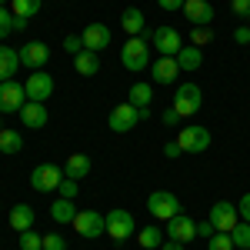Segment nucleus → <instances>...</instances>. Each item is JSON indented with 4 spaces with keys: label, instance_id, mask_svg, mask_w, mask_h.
<instances>
[{
    "label": "nucleus",
    "instance_id": "79ce46f5",
    "mask_svg": "<svg viewBox=\"0 0 250 250\" xmlns=\"http://www.w3.org/2000/svg\"><path fill=\"white\" fill-rule=\"evenodd\" d=\"M164 154H167V157L173 160V157H180L184 150H180V144H177V140H167V144H164Z\"/></svg>",
    "mask_w": 250,
    "mask_h": 250
},
{
    "label": "nucleus",
    "instance_id": "b1692460",
    "mask_svg": "<svg viewBox=\"0 0 250 250\" xmlns=\"http://www.w3.org/2000/svg\"><path fill=\"white\" fill-rule=\"evenodd\" d=\"M74 67H77L80 77H94V74H100V60H97L94 50H80L77 57H74Z\"/></svg>",
    "mask_w": 250,
    "mask_h": 250
},
{
    "label": "nucleus",
    "instance_id": "aec40b11",
    "mask_svg": "<svg viewBox=\"0 0 250 250\" xmlns=\"http://www.w3.org/2000/svg\"><path fill=\"white\" fill-rule=\"evenodd\" d=\"M90 173V157L87 154H70L63 160V177H70V180H83Z\"/></svg>",
    "mask_w": 250,
    "mask_h": 250
},
{
    "label": "nucleus",
    "instance_id": "c03bdc74",
    "mask_svg": "<svg viewBox=\"0 0 250 250\" xmlns=\"http://www.w3.org/2000/svg\"><path fill=\"white\" fill-rule=\"evenodd\" d=\"M233 40H237V43H250V27H237V30H233Z\"/></svg>",
    "mask_w": 250,
    "mask_h": 250
},
{
    "label": "nucleus",
    "instance_id": "58836bf2",
    "mask_svg": "<svg viewBox=\"0 0 250 250\" xmlns=\"http://www.w3.org/2000/svg\"><path fill=\"white\" fill-rule=\"evenodd\" d=\"M237 213H240V220H247L250 224V193L240 197V204H237Z\"/></svg>",
    "mask_w": 250,
    "mask_h": 250
},
{
    "label": "nucleus",
    "instance_id": "423d86ee",
    "mask_svg": "<svg viewBox=\"0 0 250 250\" xmlns=\"http://www.w3.org/2000/svg\"><path fill=\"white\" fill-rule=\"evenodd\" d=\"M60 180H63V170H60L57 164H37L34 173H30V187L37 193H50L60 187Z\"/></svg>",
    "mask_w": 250,
    "mask_h": 250
},
{
    "label": "nucleus",
    "instance_id": "f257e3e1",
    "mask_svg": "<svg viewBox=\"0 0 250 250\" xmlns=\"http://www.w3.org/2000/svg\"><path fill=\"white\" fill-rule=\"evenodd\" d=\"M150 117V107H134V104H117L110 117H107V124H110V130L114 134H130L134 127H140V120H147Z\"/></svg>",
    "mask_w": 250,
    "mask_h": 250
},
{
    "label": "nucleus",
    "instance_id": "1a4fd4ad",
    "mask_svg": "<svg viewBox=\"0 0 250 250\" xmlns=\"http://www.w3.org/2000/svg\"><path fill=\"white\" fill-rule=\"evenodd\" d=\"M27 104V90L17 80H3L0 83V114H20Z\"/></svg>",
    "mask_w": 250,
    "mask_h": 250
},
{
    "label": "nucleus",
    "instance_id": "bb28decb",
    "mask_svg": "<svg viewBox=\"0 0 250 250\" xmlns=\"http://www.w3.org/2000/svg\"><path fill=\"white\" fill-rule=\"evenodd\" d=\"M150 100H154V87L150 83H134L130 94H127V104H134V107H150Z\"/></svg>",
    "mask_w": 250,
    "mask_h": 250
},
{
    "label": "nucleus",
    "instance_id": "f8f14e48",
    "mask_svg": "<svg viewBox=\"0 0 250 250\" xmlns=\"http://www.w3.org/2000/svg\"><path fill=\"white\" fill-rule=\"evenodd\" d=\"M17 54H20V63H23V67H30V70H43V63L50 60V47H47L43 40H30V43L20 47Z\"/></svg>",
    "mask_w": 250,
    "mask_h": 250
},
{
    "label": "nucleus",
    "instance_id": "cd10ccee",
    "mask_svg": "<svg viewBox=\"0 0 250 250\" xmlns=\"http://www.w3.org/2000/svg\"><path fill=\"white\" fill-rule=\"evenodd\" d=\"M40 3H43V0H10V14H14V17L30 20V17H37V14H40Z\"/></svg>",
    "mask_w": 250,
    "mask_h": 250
},
{
    "label": "nucleus",
    "instance_id": "72a5a7b5",
    "mask_svg": "<svg viewBox=\"0 0 250 250\" xmlns=\"http://www.w3.org/2000/svg\"><path fill=\"white\" fill-rule=\"evenodd\" d=\"M60 197H67V200H74V197H77L80 193V180H70V177H63V180H60Z\"/></svg>",
    "mask_w": 250,
    "mask_h": 250
},
{
    "label": "nucleus",
    "instance_id": "7ed1b4c3",
    "mask_svg": "<svg viewBox=\"0 0 250 250\" xmlns=\"http://www.w3.org/2000/svg\"><path fill=\"white\" fill-rule=\"evenodd\" d=\"M107 217V237H114L117 244H124V240H130L137 233V220L130 210H124V207H114L110 213H104Z\"/></svg>",
    "mask_w": 250,
    "mask_h": 250
},
{
    "label": "nucleus",
    "instance_id": "39448f33",
    "mask_svg": "<svg viewBox=\"0 0 250 250\" xmlns=\"http://www.w3.org/2000/svg\"><path fill=\"white\" fill-rule=\"evenodd\" d=\"M74 230L80 237H87V240H97V237H104L107 233V217L97 210H77L74 217Z\"/></svg>",
    "mask_w": 250,
    "mask_h": 250
},
{
    "label": "nucleus",
    "instance_id": "412c9836",
    "mask_svg": "<svg viewBox=\"0 0 250 250\" xmlns=\"http://www.w3.org/2000/svg\"><path fill=\"white\" fill-rule=\"evenodd\" d=\"M120 27H124L130 37H140V34L147 30V17H144V10L127 7V10H124V17H120Z\"/></svg>",
    "mask_w": 250,
    "mask_h": 250
},
{
    "label": "nucleus",
    "instance_id": "c85d7f7f",
    "mask_svg": "<svg viewBox=\"0 0 250 250\" xmlns=\"http://www.w3.org/2000/svg\"><path fill=\"white\" fill-rule=\"evenodd\" d=\"M20 147H23V137L10 127H3L0 130V154H20Z\"/></svg>",
    "mask_w": 250,
    "mask_h": 250
},
{
    "label": "nucleus",
    "instance_id": "6e6552de",
    "mask_svg": "<svg viewBox=\"0 0 250 250\" xmlns=\"http://www.w3.org/2000/svg\"><path fill=\"white\" fill-rule=\"evenodd\" d=\"M213 224V230L220 233H230L237 224H240V213H237V204H230V200H217L210 207V217H207Z\"/></svg>",
    "mask_w": 250,
    "mask_h": 250
},
{
    "label": "nucleus",
    "instance_id": "9b49d317",
    "mask_svg": "<svg viewBox=\"0 0 250 250\" xmlns=\"http://www.w3.org/2000/svg\"><path fill=\"white\" fill-rule=\"evenodd\" d=\"M150 47H154L160 57H177V54H180V47H184V40H180V34H177L173 27H154Z\"/></svg>",
    "mask_w": 250,
    "mask_h": 250
},
{
    "label": "nucleus",
    "instance_id": "7c9ffc66",
    "mask_svg": "<svg viewBox=\"0 0 250 250\" xmlns=\"http://www.w3.org/2000/svg\"><path fill=\"white\" fill-rule=\"evenodd\" d=\"M20 250H43V237H40L34 227L20 233Z\"/></svg>",
    "mask_w": 250,
    "mask_h": 250
},
{
    "label": "nucleus",
    "instance_id": "a211bd4d",
    "mask_svg": "<svg viewBox=\"0 0 250 250\" xmlns=\"http://www.w3.org/2000/svg\"><path fill=\"white\" fill-rule=\"evenodd\" d=\"M34 224H37V210H34L30 204H14V207H10V227L17 233L30 230Z\"/></svg>",
    "mask_w": 250,
    "mask_h": 250
},
{
    "label": "nucleus",
    "instance_id": "20e7f679",
    "mask_svg": "<svg viewBox=\"0 0 250 250\" xmlns=\"http://www.w3.org/2000/svg\"><path fill=\"white\" fill-rule=\"evenodd\" d=\"M200 104H204V94H200V87L197 83H180L177 87V94H173V110L180 117H193L200 110Z\"/></svg>",
    "mask_w": 250,
    "mask_h": 250
},
{
    "label": "nucleus",
    "instance_id": "f3484780",
    "mask_svg": "<svg viewBox=\"0 0 250 250\" xmlns=\"http://www.w3.org/2000/svg\"><path fill=\"white\" fill-rule=\"evenodd\" d=\"M150 77H154V83L170 87L173 80L180 77V63H177V57H160L154 67H150Z\"/></svg>",
    "mask_w": 250,
    "mask_h": 250
},
{
    "label": "nucleus",
    "instance_id": "4468645a",
    "mask_svg": "<svg viewBox=\"0 0 250 250\" xmlns=\"http://www.w3.org/2000/svg\"><path fill=\"white\" fill-rule=\"evenodd\" d=\"M23 90H27V100H47V97L54 94V77L50 74H43V70H34L30 77H27V83H23Z\"/></svg>",
    "mask_w": 250,
    "mask_h": 250
},
{
    "label": "nucleus",
    "instance_id": "e433bc0d",
    "mask_svg": "<svg viewBox=\"0 0 250 250\" xmlns=\"http://www.w3.org/2000/svg\"><path fill=\"white\" fill-rule=\"evenodd\" d=\"M43 250H67L63 233H47V237H43Z\"/></svg>",
    "mask_w": 250,
    "mask_h": 250
},
{
    "label": "nucleus",
    "instance_id": "a18cd8bd",
    "mask_svg": "<svg viewBox=\"0 0 250 250\" xmlns=\"http://www.w3.org/2000/svg\"><path fill=\"white\" fill-rule=\"evenodd\" d=\"M160 250H184V244H180V240H164Z\"/></svg>",
    "mask_w": 250,
    "mask_h": 250
},
{
    "label": "nucleus",
    "instance_id": "2eb2a0df",
    "mask_svg": "<svg viewBox=\"0 0 250 250\" xmlns=\"http://www.w3.org/2000/svg\"><path fill=\"white\" fill-rule=\"evenodd\" d=\"M167 240H180V244H187V240H193L197 237V224H193L187 213H177V217H170L167 220Z\"/></svg>",
    "mask_w": 250,
    "mask_h": 250
},
{
    "label": "nucleus",
    "instance_id": "9d476101",
    "mask_svg": "<svg viewBox=\"0 0 250 250\" xmlns=\"http://www.w3.org/2000/svg\"><path fill=\"white\" fill-rule=\"evenodd\" d=\"M177 144H180L184 154H204L210 147V130L207 127H180Z\"/></svg>",
    "mask_w": 250,
    "mask_h": 250
},
{
    "label": "nucleus",
    "instance_id": "4be33fe9",
    "mask_svg": "<svg viewBox=\"0 0 250 250\" xmlns=\"http://www.w3.org/2000/svg\"><path fill=\"white\" fill-rule=\"evenodd\" d=\"M17 67H20V54L14 47H3V43H0V83H3V80H14Z\"/></svg>",
    "mask_w": 250,
    "mask_h": 250
},
{
    "label": "nucleus",
    "instance_id": "a19ab883",
    "mask_svg": "<svg viewBox=\"0 0 250 250\" xmlns=\"http://www.w3.org/2000/svg\"><path fill=\"white\" fill-rule=\"evenodd\" d=\"M180 120H184V117L177 114V110H173V107H167V110H164V124H167V127H177V124H180Z\"/></svg>",
    "mask_w": 250,
    "mask_h": 250
},
{
    "label": "nucleus",
    "instance_id": "ddd939ff",
    "mask_svg": "<svg viewBox=\"0 0 250 250\" xmlns=\"http://www.w3.org/2000/svg\"><path fill=\"white\" fill-rule=\"evenodd\" d=\"M110 27L107 23H87L83 27V34H80V40H83V47L87 50H94V54H100V50H107L110 47Z\"/></svg>",
    "mask_w": 250,
    "mask_h": 250
},
{
    "label": "nucleus",
    "instance_id": "a878e982",
    "mask_svg": "<svg viewBox=\"0 0 250 250\" xmlns=\"http://www.w3.org/2000/svg\"><path fill=\"white\" fill-rule=\"evenodd\" d=\"M50 217L57 220V224H74V217H77V207H74V200H67V197H60L50 204Z\"/></svg>",
    "mask_w": 250,
    "mask_h": 250
},
{
    "label": "nucleus",
    "instance_id": "ea45409f",
    "mask_svg": "<svg viewBox=\"0 0 250 250\" xmlns=\"http://www.w3.org/2000/svg\"><path fill=\"white\" fill-rule=\"evenodd\" d=\"M184 3H187V0H157V7H160V10H184Z\"/></svg>",
    "mask_w": 250,
    "mask_h": 250
},
{
    "label": "nucleus",
    "instance_id": "393cba45",
    "mask_svg": "<svg viewBox=\"0 0 250 250\" xmlns=\"http://www.w3.org/2000/svg\"><path fill=\"white\" fill-rule=\"evenodd\" d=\"M164 240H167V233L160 230V227H154V224H150V227H144V230H137V244H140L144 250H160Z\"/></svg>",
    "mask_w": 250,
    "mask_h": 250
},
{
    "label": "nucleus",
    "instance_id": "de8ad7c7",
    "mask_svg": "<svg viewBox=\"0 0 250 250\" xmlns=\"http://www.w3.org/2000/svg\"><path fill=\"white\" fill-rule=\"evenodd\" d=\"M0 130H3V120H0Z\"/></svg>",
    "mask_w": 250,
    "mask_h": 250
},
{
    "label": "nucleus",
    "instance_id": "c756f323",
    "mask_svg": "<svg viewBox=\"0 0 250 250\" xmlns=\"http://www.w3.org/2000/svg\"><path fill=\"white\" fill-rule=\"evenodd\" d=\"M230 237H233V247L250 250V224H247V220H240V224L230 230Z\"/></svg>",
    "mask_w": 250,
    "mask_h": 250
},
{
    "label": "nucleus",
    "instance_id": "f03ea898",
    "mask_svg": "<svg viewBox=\"0 0 250 250\" xmlns=\"http://www.w3.org/2000/svg\"><path fill=\"white\" fill-rule=\"evenodd\" d=\"M120 63L127 70H134V74H144L150 67V43L144 37H130L124 43V50H120Z\"/></svg>",
    "mask_w": 250,
    "mask_h": 250
},
{
    "label": "nucleus",
    "instance_id": "5701e85b",
    "mask_svg": "<svg viewBox=\"0 0 250 250\" xmlns=\"http://www.w3.org/2000/svg\"><path fill=\"white\" fill-rule=\"evenodd\" d=\"M177 63H180V74H197V67L204 63V50L200 47H180Z\"/></svg>",
    "mask_w": 250,
    "mask_h": 250
},
{
    "label": "nucleus",
    "instance_id": "c9c22d12",
    "mask_svg": "<svg viewBox=\"0 0 250 250\" xmlns=\"http://www.w3.org/2000/svg\"><path fill=\"white\" fill-rule=\"evenodd\" d=\"M63 50H67L70 57H77L80 50H87V47H83V40H80V34H70V37H63Z\"/></svg>",
    "mask_w": 250,
    "mask_h": 250
},
{
    "label": "nucleus",
    "instance_id": "dca6fc26",
    "mask_svg": "<svg viewBox=\"0 0 250 250\" xmlns=\"http://www.w3.org/2000/svg\"><path fill=\"white\" fill-rule=\"evenodd\" d=\"M20 120H23V127L40 130V127H47L50 114H47V107H43L40 100H27V104H23V110H20Z\"/></svg>",
    "mask_w": 250,
    "mask_h": 250
},
{
    "label": "nucleus",
    "instance_id": "0eeeda50",
    "mask_svg": "<svg viewBox=\"0 0 250 250\" xmlns=\"http://www.w3.org/2000/svg\"><path fill=\"white\" fill-rule=\"evenodd\" d=\"M147 210L154 213L157 220H170V217L180 213V200H177V193H170V190H154L147 197Z\"/></svg>",
    "mask_w": 250,
    "mask_h": 250
},
{
    "label": "nucleus",
    "instance_id": "473e14b6",
    "mask_svg": "<svg viewBox=\"0 0 250 250\" xmlns=\"http://www.w3.org/2000/svg\"><path fill=\"white\" fill-rule=\"evenodd\" d=\"M190 40H193V47H207V43L213 40L210 23H207V27H193V30H190Z\"/></svg>",
    "mask_w": 250,
    "mask_h": 250
},
{
    "label": "nucleus",
    "instance_id": "49530a36",
    "mask_svg": "<svg viewBox=\"0 0 250 250\" xmlns=\"http://www.w3.org/2000/svg\"><path fill=\"white\" fill-rule=\"evenodd\" d=\"M3 3H10V0H0V7H3Z\"/></svg>",
    "mask_w": 250,
    "mask_h": 250
},
{
    "label": "nucleus",
    "instance_id": "37998d69",
    "mask_svg": "<svg viewBox=\"0 0 250 250\" xmlns=\"http://www.w3.org/2000/svg\"><path fill=\"white\" fill-rule=\"evenodd\" d=\"M213 233H217V230H213L210 220H200V224H197V237H213Z\"/></svg>",
    "mask_w": 250,
    "mask_h": 250
},
{
    "label": "nucleus",
    "instance_id": "f704fd0d",
    "mask_svg": "<svg viewBox=\"0 0 250 250\" xmlns=\"http://www.w3.org/2000/svg\"><path fill=\"white\" fill-rule=\"evenodd\" d=\"M10 34H14V14L7 7H0V40L10 37Z\"/></svg>",
    "mask_w": 250,
    "mask_h": 250
},
{
    "label": "nucleus",
    "instance_id": "4c0bfd02",
    "mask_svg": "<svg viewBox=\"0 0 250 250\" xmlns=\"http://www.w3.org/2000/svg\"><path fill=\"white\" fill-rule=\"evenodd\" d=\"M230 10L240 20H250V0H230Z\"/></svg>",
    "mask_w": 250,
    "mask_h": 250
},
{
    "label": "nucleus",
    "instance_id": "2f4dec72",
    "mask_svg": "<svg viewBox=\"0 0 250 250\" xmlns=\"http://www.w3.org/2000/svg\"><path fill=\"white\" fill-rule=\"evenodd\" d=\"M207 250H233V237L217 230L213 237H207Z\"/></svg>",
    "mask_w": 250,
    "mask_h": 250
},
{
    "label": "nucleus",
    "instance_id": "6ab92c4d",
    "mask_svg": "<svg viewBox=\"0 0 250 250\" xmlns=\"http://www.w3.org/2000/svg\"><path fill=\"white\" fill-rule=\"evenodd\" d=\"M184 14H187V20H190L193 27H207L213 20V7L207 0H187L184 3Z\"/></svg>",
    "mask_w": 250,
    "mask_h": 250
}]
</instances>
